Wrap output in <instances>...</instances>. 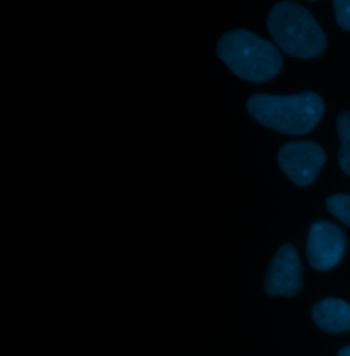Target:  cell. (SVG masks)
<instances>
[{"mask_svg": "<svg viewBox=\"0 0 350 356\" xmlns=\"http://www.w3.org/2000/svg\"><path fill=\"white\" fill-rule=\"evenodd\" d=\"M303 285V268L296 248L285 244L276 252L265 277V292L271 296H294Z\"/></svg>", "mask_w": 350, "mask_h": 356, "instance_id": "8992f818", "label": "cell"}, {"mask_svg": "<svg viewBox=\"0 0 350 356\" xmlns=\"http://www.w3.org/2000/svg\"><path fill=\"white\" fill-rule=\"evenodd\" d=\"M338 356H350V347H345L340 351Z\"/></svg>", "mask_w": 350, "mask_h": 356, "instance_id": "8fae6325", "label": "cell"}, {"mask_svg": "<svg viewBox=\"0 0 350 356\" xmlns=\"http://www.w3.org/2000/svg\"><path fill=\"white\" fill-rule=\"evenodd\" d=\"M267 28L279 48L296 58H315L327 45V38L313 15L294 1L275 4L267 19Z\"/></svg>", "mask_w": 350, "mask_h": 356, "instance_id": "3957f363", "label": "cell"}, {"mask_svg": "<svg viewBox=\"0 0 350 356\" xmlns=\"http://www.w3.org/2000/svg\"><path fill=\"white\" fill-rule=\"evenodd\" d=\"M327 210L340 221L350 226V195L337 193L331 195L326 200Z\"/></svg>", "mask_w": 350, "mask_h": 356, "instance_id": "9c48e42d", "label": "cell"}, {"mask_svg": "<svg viewBox=\"0 0 350 356\" xmlns=\"http://www.w3.org/2000/svg\"><path fill=\"white\" fill-rule=\"evenodd\" d=\"M217 52L235 76L251 83L268 81L282 67L278 48L245 29L226 33L219 40Z\"/></svg>", "mask_w": 350, "mask_h": 356, "instance_id": "7a4b0ae2", "label": "cell"}, {"mask_svg": "<svg viewBox=\"0 0 350 356\" xmlns=\"http://www.w3.org/2000/svg\"><path fill=\"white\" fill-rule=\"evenodd\" d=\"M324 162V149L312 141L288 143L278 154L281 169L299 186L310 185Z\"/></svg>", "mask_w": 350, "mask_h": 356, "instance_id": "277c9868", "label": "cell"}, {"mask_svg": "<svg viewBox=\"0 0 350 356\" xmlns=\"http://www.w3.org/2000/svg\"><path fill=\"white\" fill-rule=\"evenodd\" d=\"M333 4L338 25L345 31H350V0H335Z\"/></svg>", "mask_w": 350, "mask_h": 356, "instance_id": "30bf717a", "label": "cell"}, {"mask_svg": "<svg viewBox=\"0 0 350 356\" xmlns=\"http://www.w3.org/2000/svg\"><path fill=\"white\" fill-rule=\"evenodd\" d=\"M337 132L341 140L338 162L344 173L350 176V111H344L338 115Z\"/></svg>", "mask_w": 350, "mask_h": 356, "instance_id": "ba28073f", "label": "cell"}, {"mask_svg": "<svg viewBox=\"0 0 350 356\" xmlns=\"http://www.w3.org/2000/svg\"><path fill=\"white\" fill-rule=\"evenodd\" d=\"M345 234L334 223L317 221L309 229L306 255L310 266L326 271L335 266L345 252Z\"/></svg>", "mask_w": 350, "mask_h": 356, "instance_id": "5b68a950", "label": "cell"}, {"mask_svg": "<svg viewBox=\"0 0 350 356\" xmlns=\"http://www.w3.org/2000/svg\"><path fill=\"white\" fill-rule=\"evenodd\" d=\"M248 113L264 127L282 134H309L322 120L324 103L313 92L297 95L256 93L247 103Z\"/></svg>", "mask_w": 350, "mask_h": 356, "instance_id": "6da1fadb", "label": "cell"}, {"mask_svg": "<svg viewBox=\"0 0 350 356\" xmlns=\"http://www.w3.org/2000/svg\"><path fill=\"white\" fill-rule=\"evenodd\" d=\"M313 319L319 327L330 333L350 329V305L341 299H324L313 307Z\"/></svg>", "mask_w": 350, "mask_h": 356, "instance_id": "52a82bcc", "label": "cell"}]
</instances>
